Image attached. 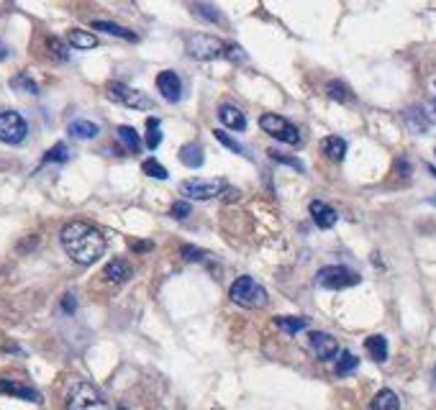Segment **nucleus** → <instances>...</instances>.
<instances>
[{
    "label": "nucleus",
    "instance_id": "f257e3e1",
    "mask_svg": "<svg viewBox=\"0 0 436 410\" xmlns=\"http://www.w3.org/2000/svg\"><path fill=\"white\" fill-rule=\"evenodd\" d=\"M59 241H62L64 252L70 254V259L77 265H95L108 249L100 228H95L92 223H85V221L67 223L59 234Z\"/></svg>",
    "mask_w": 436,
    "mask_h": 410
},
{
    "label": "nucleus",
    "instance_id": "f03ea898",
    "mask_svg": "<svg viewBox=\"0 0 436 410\" xmlns=\"http://www.w3.org/2000/svg\"><path fill=\"white\" fill-rule=\"evenodd\" d=\"M228 298H231V303L241 305V308H252V310L264 308L270 303L267 290L257 283L255 277H249V274H241V277L234 280V285L228 287Z\"/></svg>",
    "mask_w": 436,
    "mask_h": 410
},
{
    "label": "nucleus",
    "instance_id": "7ed1b4c3",
    "mask_svg": "<svg viewBox=\"0 0 436 410\" xmlns=\"http://www.w3.org/2000/svg\"><path fill=\"white\" fill-rule=\"evenodd\" d=\"M64 405H67V410H110L108 400L100 395L98 387L92 382H85V380L70 385Z\"/></svg>",
    "mask_w": 436,
    "mask_h": 410
},
{
    "label": "nucleus",
    "instance_id": "20e7f679",
    "mask_svg": "<svg viewBox=\"0 0 436 410\" xmlns=\"http://www.w3.org/2000/svg\"><path fill=\"white\" fill-rule=\"evenodd\" d=\"M226 44L228 41L213 37V34H190L185 49H188V54H190L192 59H198V62H210V59L224 57Z\"/></svg>",
    "mask_w": 436,
    "mask_h": 410
},
{
    "label": "nucleus",
    "instance_id": "39448f33",
    "mask_svg": "<svg viewBox=\"0 0 436 410\" xmlns=\"http://www.w3.org/2000/svg\"><path fill=\"white\" fill-rule=\"evenodd\" d=\"M259 128L264 134L275 136L282 144H290V146H300V131L298 126L288 121L285 116H277V113H262L259 116Z\"/></svg>",
    "mask_w": 436,
    "mask_h": 410
},
{
    "label": "nucleus",
    "instance_id": "423d86ee",
    "mask_svg": "<svg viewBox=\"0 0 436 410\" xmlns=\"http://www.w3.org/2000/svg\"><path fill=\"white\" fill-rule=\"evenodd\" d=\"M106 95H108V101L119 103V105H126V108H131V110H152L155 108V103L149 101V95H144L141 90H134L131 85H126V82H108Z\"/></svg>",
    "mask_w": 436,
    "mask_h": 410
},
{
    "label": "nucleus",
    "instance_id": "0eeeda50",
    "mask_svg": "<svg viewBox=\"0 0 436 410\" xmlns=\"http://www.w3.org/2000/svg\"><path fill=\"white\" fill-rule=\"evenodd\" d=\"M359 280H362V277H359L355 269L341 267V265L324 267V269H318V274H316V285L318 287H324V290H346V287L359 285Z\"/></svg>",
    "mask_w": 436,
    "mask_h": 410
},
{
    "label": "nucleus",
    "instance_id": "6e6552de",
    "mask_svg": "<svg viewBox=\"0 0 436 410\" xmlns=\"http://www.w3.org/2000/svg\"><path fill=\"white\" fill-rule=\"evenodd\" d=\"M28 136V123L19 110H3L0 113V141L10 146L23 144Z\"/></svg>",
    "mask_w": 436,
    "mask_h": 410
},
{
    "label": "nucleus",
    "instance_id": "1a4fd4ad",
    "mask_svg": "<svg viewBox=\"0 0 436 410\" xmlns=\"http://www.w3.org/2000/svg\"><path fill=\"white\" fill-rule=\"evenodd\" d=\"M224 190H226V180H221V177H210V180L192 177L182 183V195L190 201H210V198H218Z\"/></svg>",
    "mask_w": 436,
    "mask_h": 410
},
{
    "label": "nucleus",
    "instance_id": "9d476101",
    "mask_svg": "<svg viewBox=\"0 0 436 410\" xmlns=\"http://www.w3.org/2000/svg\"><path fill=\"white\" fill-rule=\"evenodd\" d=\"M308 351L316 356L318 362H331L337 359L341 347L339 341L331 334H324V331H310L308 334Z\"/></svg>",
    "mask_w": 436,
    "mask_h": 410
},
{
    "label": "nucleus",
    "instance_id": "9b49d317",
    "mask_svg": "<svg viewBox=\"0 0 436 410\" xmlns=\"http://www.w3.org/2000/svg\"><path fill=\"white\" fill-rule=\"evenodd\" d=\"M157 90L167 103H177L182 92V82L180 77L172 72V70H164V72L157 74Z\"/></svg>",
    "mask_w": 436,
    "mask_h": 410
},
{
    "label": "nucleus",
    "instance_id": "f8f14e48",
    "mask_svg": "<svg viewBox=\"0 0 436 410\" xmlns=\"http://www.w3.org/2000/svg\"><path fill=\"white\" fill-rule=\"evenodd\" d=\"M0 395H10V398H19V400L28 402H41V392L19 382V380H0Z\"/></svg>",
    "mask_w": 436,
    "mask_h": 410
},
{
    "label": "nucleus",
    "instance_id": "ddd939ff",
    "mask_svg": "<svg viewBox=\"0 0 436 410\" xmlns=\"http://www.w3.org/2000/svg\"><path fill=\"white\" fill-rule=\"evenodd\" d=\"M308 213H310V218H313V223H316L318 228H334L337 226V221H339V213L328 203L324 201H313L308 205Z\"/></svg>",
    "mask_w": 436,
    "mask_h": 410
},
{
    "label": "nucleus",
    "instance_id": "4468645a",
    "mask_svg": "<svg viewBox=\"0 0 436 410\" xmlns=\"http://www.w3.org/2000/svg\"><path fill=\"white\" fill-rule=\"evenodd\" d=\"M218 121L224 123V128H231V131H246V116L237 105L231 103H221L218 105Z\"/></svg>",
    "mask_w": 436,
    "mask_h": 410
},
{
    "label": "nucleus",
    "instance_id": "2eb2a0df",
    "mask_svg": "<svg viewBox=\"0 0 436 410\" xmlns=\"http://www.w3.org/2000/svg\"><path fill=\"white\" fill-rule=\"evenodd\" d=\"M131 274H134V269H131V265H128L126 259H110L108 265H106V269H103V277L113 285L128 283Z\"/></svg>",
    "mask_w": 436,
    "mask_h": 410
},
{
    "label": "nucleus",
    "instance_id": "dca6fc26",
    "mask_svg": "<svg viewBox=\"0 0 436 410\" xmlns=\"http://www.w3.org/2000/svg\"><path fill=\"white\" fill-rule=\"evenodd\" d=\"M177 154H180V162L185 164V167H190V170H198V167H203V162H206V152H203V146H200L198 141L182 144Z\"/></svg>",
    "mask_w": 436,
    "mask_h": 410
},
{
    "label": "nucleus",
    "instance_id": "f3484780",
    "mask_svg": "<svg viewBox=\"0 0 436 410\" xmlns=\"http://www.w3.org/2000/svg\"><path fill=\"white\" fill-rule=\"evenodd\" d=\"M92 28L95 31H100V34H113V37H121L126 39V41H131V44H137L139 37L131 31V28L126 26H119V23H113V21H92Z\"/></svg>",
    "mask_w": 436,
    "mask_h": 410
},
{
    "label": "nucleus",
    "instance_id": "a211bd4d",
    "mask_svg": "<svg viewBox=\"0 0 436 410\" xmlns=\"http://www.w3.org/2000/svg\"><path fill=\"white\" fill-rule=\"evenodd\" d=\"M98 123H92V121H85V119H75L70 126H67V134L72 139H80V141H88V139H95L98 136Z\"/></svg>",
    "mask_w": 436,
    "mask_h": 410
},
{
    "label": "nucleus",
    "instance_id": "6ab92c4d",
    "mask_svg": "<svg viewBox=\"0 0 436 410\" xmlns=\"http://www.w3.org/2000/svg\"><path fill=\"white\" fill-rule=\"evenodd\" d=\"M272 323L280 328V331L290 334V336H295V334L308 328V318H300V316H275Z\"/></svg>",
    "mask_w": 436,
    "mask_h": 410
},
{
    "label": "nucleus",
    "instance_id": "aec40b11",
    "mask_svg": "<svg viewBox=\"0 0 436 410\" xmlns=\"http://www.w3.org/2000/svg\"><path fill=\"white\" fill-rule=\"evenodd\" d=\"M321 149L331 162H341L346 156V141L341 136H326L321 141Z\"/></svg>",
    "mask_w": 436,
    "mask_h": 410
},
{
    "label": "nucleus",
    "instance_id": "412c9836",
    "mask_svg": "<svg viewBox=\"0 0 436 410\" xmlns=\"http://www.w3.org/2000/svg\"><path fill=\"white\" fill-rule=\"evenodd\" d=\"M364 349H367L370 359H373V362H377V365H382V362L388 359V338H385V336H367V341H364Z\"/></svg>",
    "mask_w": 436,
    "mask_h": 410
},
{
    "label": "nucleus",
    "instance_id": "4be33fe9",
    "mask_svg": "<svg viewBox=\"0 0 436 410\" xmlns=\"http://www.w3.org/2000/svg\"><path fill=\"white\" fill-rule=\"evenodd\" d=\"M116 136H119L121 146L126 149L128 154H137L139 149H141V136L131 126H119L116 128Z\"/></svg>",
    "mask_w": 436,
    "mask_h": 410
},
{
    "label": "nucleus",
    "instance_id": "5701e85b",
    "mask_svg": "<svg viewBox=\"0 0 436 410\" xmlns=\"http://www.w3.org/2000/svg\"><path fill=\"white\" fill-rule=\"evenodd\" d=\"M370 410H400L398 395L385 387V390H380L373 398V402H370Z\"/></svg>",
    "mask_w": 436,
    "mask_h": 410
},
{
    "label": "nucleus",
    "instance_id": "b1692460",
    "mask_svg": "<svg viewBox=\"0 0 436 410\" xmlns=\"http://www.w3.org/2000/svg\"><path fill=\"white\" fill-rule=\"evenodd\" d=\"M403 119H406V126H408L413 134H426L428 131V119L421 108H408L403 113Z\"/></svg>",
    "mask_w": 436,
    "mask_h": 410
},
{
    "label": "nucleus",
    "instance_id": "393cba45",
    "mask_svg": "<svg viewBox=\"0 0 436 410\" xmlns=\"http://www.w3.org/2000/svg\"><path fill=\"white\" fill-rule=\"evenodd\" d=\"M67 44L75 46V49H95L98 46V39L92 37L90 31H82V28H72L67 34Z\"/></svg>",
    "mask_w": 436,
    "mask_h": 410
},
{
    "label": "nucleus",
    "instance_id": "a878e982",
    "mask_svg": "<svg viewBox=\"0 0 436 410\" xmlns=\"http://www.w3.org/2000/svg\"><path fill=\"white\" fill-rule=\"evenodd\" d=\"M326 95L331 98V101L337 103H355V92L346 88V82L341 80H331L326 85Z\"/></svg>",
    "mask_w": 436,
    "mask_h": 410
},
{
    "label": "nucleus",
    "instance_id": "bb28decb",
    "mask_svg": "<svg viewBox=\"0 0 436 410\" xmlns=\"http://www.w3.org/2000/svg\"><path fill=\"white\" fill-rule=\"evenodd\" d=\"M162 121L159 119H152L146 121V134H144V144H146V149H157V146L162 144Z\"/></svg>",
    "mask_w": 436,
    "mask_h": 410
},
{
    "label": "nucleus",
    "instance_id": "cd10ccee",
    "mask_svg": "<svg viewBox=\"0 0 436 410\" xmlns=\"http://www.w3.org/2000/svg\"><path fill=\"white\" fill-rule=\"evenodd\" d=\"M41 162L44 164H64L70 162V149H67V144L64 141H57L49 152H46L44 156H41Z\"/></svg>",
    "mask_w": 436,
    "mask_h": 410
},
{
    "label": "nucleus",
    "instance_id": "c85d7f7f",
    "mask_svg": "<svg viewBox=\"0 0 436 410\" xmlns=\"http://www.w3.org/2000/svg\"><path fill=\"white\" fill-rule=\"evenodd\" d=\"M357 367H359V359H357L352 351H339V359H337V374H339V377L352 374Z\"/></svg>",
    "mask_w": 436,
    "mask_h": 410
},
{
    "label": "nucleus",
    "instance_id": "c756f323",
    "mask_svg": "<svg viewBox=\"0 0 436 410\" xmlns=\"http://www.w3.org/2000/svg\"><path fill=\"white\" fill-rule=\"evenodd\" d=\"M141 172H144L146 177H155V180H167V177H170L167 167H162V162H157L155 156H149V159L141 162Z\"/></svg>",
    "mask_w": 436,
    "mask_h": 410
},
{
    "label": "nucleus",
    "instance_id": "7c9ffc66",
    "mask_svg": "<svg viewBox=\"0 0 436 410\" xmlns=\"http://www.w3.org/2000/svg\"><path fill=\"white\" fill-rule=\"evenodd\" d=\"M46 49H49V54L54 57L57 62H67V59H70V52H67V44H64L62 39H57V37H46Z\"/></svg>",
    "mask_w": 436,
    "mask_h": 410
},
{
    "label": "nucleus",
    "instance_id": "2f4dec72",
    "mask_svg": "<svg viewBox=\"0 0 436 410\" xmlns=\"http://www.w3.org/2000/svg\"><path fill=\"white\" fill-rule=\"evenodd\" d=\"M213 136H216V141H218L221 146H226L228 152H234V154H246L244 146L239 144V141H237L234 136H228V134H224L221 128H216V131H213Z\"/></svg>",
    "mask_w": 436,
    "mask_h": 410
},
{
    "label": "nucleus",
    "instance_id": "473e14b6",
    "mask_svg": "<svg viewBox=\"0 0 436 410\" xmlns=\"http://www.w3.org/2000/svg\"><path fill=\"white\" fill-rule=\"evenodd\" d=\"M10 85H13V90H26L31 92V95H39V85L31 77H26V74H16L13 80H10Z\"/></svg>",
    "mask_w": 436,
    "mask_h": 410
},
{
    "label": "nucleus",
    "instance_id": "72a5a7b5",
    "mask_svg": "<svg viewBox=\"0 0 436 410\" xmlns=\"http://www.w3.org/2000/svg\"><path fill=\"white\" fill-rule=\"evenodd\" d=\"M182 259H188V262H203L206 259V252L203 249H198V246H192V244H182Z\"/></svg>",
    "mask_w": 436,
    "mask_h": 410
},
{
    "label": "nucleus",
    "instance_id": "f704fd0d",
    "mask_svg": "<svg viewBox=\"0 0 436 410\" xmlns=\"http://www.w3.org/2000/svg\"><path fill=\"white\" fill-rule=\"evenodd\" d=\"M192 10H195V13H200V16H208L206 21H210V23H221V13H218V8H216V6H210V3L192 6Z\"/></svg>",
    "mask_w": 436,
    "mask_h": 410
},
{
    "label": "nucleus",
    "instance_id": "c9c22d12",
    "mask_svg": "<svg viewBox=\"0 0 436 410\" xmlns=\"http://www.w3.org/2000/svg\"><path fill=\"white\" fill-rule=\"evenodd\" d=\"M224 57H226V59H231V62H246V52L241 49V46H237V44H226V52H224Z\"/></svg>",
    "mask_w": 436,
    "mask_h": 410
},
{
    "label": "nucleus",
    "instance_id": "e433bc0d",
    "mask_svg": "<svg viewBox=\"0 0 436 410\" xmlns=\"http://www.w3.org/2000/svg\"><path fill=\"white\" fill-rule=\"evenodd\" d=\"M270 156H272V159H277L280 164H288V167H293L295 172H303V164H300L295 156H285V154H280V152H275V149L270 152Z\"/></svg>",
    "mask_w": 436,
    "mask_h": 410
},
{
    "label": "nucleus",
    "instance_id": "4c0bfd02",
    "mask_svg": "<svg viewBox=\"0 0 436 410\" xmlns=\"http://www.w3.org/2000/svg\"><path fill=\"white\" fill-rule=\"evenodd\" d=\"M170 213H172V218H188V216H190V203L177 201L172 205V210H170Z\"/></svg>",
    "mask_w": 436,
    "mask_h": 410
},
{
    "label": "nucleus",
    "instance_id": "58836bf2",
    "mask_svg": "<svg viewBox=\"0 0 436 410\" xmlns=\"http://www.w3.org/2000/svg\"><path fill=\"white\" fill-rule=\"evenodd\" d=\"M62 310H64V313H75V295H64Z\"/></svg>",
    "mask_w": 436,
    "mask_h": 410
},
{
    "label": "nucleus",
    "instance_id": "ea45409f",
    "mask_svg": "<svg viewBox=\"0 0 436 410\" xmlns=\"http://www.w3.org/2000/svg\"><path fill=\"white\" fill-rule=\"evenodd\" d=\"M152 241H134V244H131V249H134V252H152Z\"/></svg>",
    "mask_w": 436,
    "mask_h": 410
},
{
    "label": "nucleus",
    "instance_id": "a19ab883",
    "mask_svg": "<svg viewBox=\"0 0 436 410\" xmlns=\"http://www.w3.org/2000/svg\"><path fill=\"white\" fill-rule=\"evenodd\" d=\"M431 113H434V119H436V98L431 101Z\"/></svg>",
    "mask_w": 436,
    "mask_h": 410
},
{
    "label": "nucleus",
    "instance_id": "79ce46f5",
    "mask_svg": "<svg viewBox=\"0 0 436 410\" xmlns=\"http://www.w3.org/2000/svg\"><path fill=\"white\" fill-rule=\"evenodd\" d=\"M119 410H128V408H126V405H119Z\"/></svg>",
    "mask_w": 436,
    "mask_h": 410
},
{
    "label": "nucleus",
    "instance_id": "37998d69",
    "mask_svg": "<svg viewBox=\"0 0 436 410\" xmlns=\"http://www.w3.org/2000/svg\"><path fill=\"white\" fill-rule=\"evenodd\" d=\"M431 174H436V170H434V167H431Z\"/></svg>",
    "mask_w": 436,
    "mask_h": 410
},
{
    "label": "nucleus",
    "instance_id": "c03bdc74",
    "mask_svg": "<svg viewBox=\"0 0 436 410\" xmlns=\"http://www.w3.org/2000/svg\"><path fill=\"white\" fill-rule=\"evenodd\" d=\"M434 372H436V367H434Z\"/></svg>",
    "mask_w": 436,
    "mask_h": 410
},
{
    "label": "nucleus",
    "instance_id": "a18cd8bd",
    "mask_svg": "<svg viewBox=\"0 0 436 410\" xmlns=\"http://www.w3.org/2000/svg\"><path fill=\"white\" fill-rule=\"evenodd\" d=\"M434 154H436V149H434Z\"/></svg>",
    "mask_w": 436,
    "mask_h": 410
}]
</instances>
